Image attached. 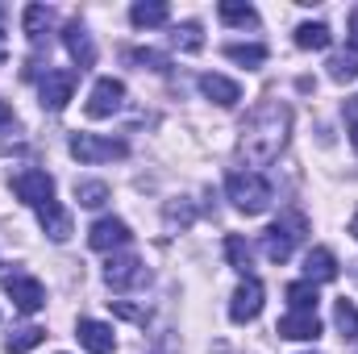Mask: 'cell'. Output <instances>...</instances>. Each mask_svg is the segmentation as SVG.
Listing matches in <instances>:
<instances>
[{"mask_svg": "<svg viewBox=\"0 0 358 354\" xmlns=\"http://www.w3.org/2000/svg\"><path fill=\"white\" fill-rule=\"evenodd\" d=\"M292 134V108L283 100H263L246 121H242V138H238V155L246 167H267L279 159V150L287 146Z\"/></svg>", "mask_w": 358, "mask_h": 354, "instance_id": "obj_1", "label": "cell"}, {"mask_svg": "<svg viewBox=\"0 0 358 354\" xmlns=\"http://www.w3.org/2000/svg\"><path fill=\"white\" fill-rule=\"evenodd\" d=\"M225 192H229L234 208H238V213H246V217H259V213H267L271 200H275L271 183L259 176V171H234V176L225 179Z\"/></svg>", "mask_w": 358, "mask_h": 354, "instance_id": "obj_2", "label": "cell"}, {"mask_svg": "<svg viewBox=\"0 0 358 354\" xmlns=\"http://www.w3.org/2000/svg\"><path fill=\"white\" fill-rule=\"evenodd\" d=\"M71 155L80 163H113V159H125L129 146L121 138H96V134H71Z\"/></svg>", "mask_w": 358, "mask_h": 354, "instance_id": "obj_3", "label": "cell"}, {"mask_svg": "<svg viewBox=\"0 0 358 354\" xmlns=\"http://www.w3.org/2000/svg\"><path fill=\"white\" fill-rule=\"evenodd\" d=\"M304 217H287V221H275L267 234H263V255L271 263H287L292 259V246L304 238Z\"/></svg>", "mask_w": 358, "mask_h": 354, "instance_id": "obj_4", "label": "cell"}, {"mask_svg": "<svg viewBox=\"0 0 358 354\" xmlns=\"http://www.w3.org/2000/svg\"><path fill=\"white\" fill-rule=\"evenodd\" d=\"M76 80H80V71H67V67L50 71V67H46V76H42V84H38L42 108H50V113L67 108V100H71V92H76Z\"/></svg>", "mask_w": 358, "mask_h": 354, "instance_id": "obj_5", "label": "cell"}, {"mask_svg": "<svg viewBox=\"0 0 358 354\" xmlns=\"http://www.w3.org/2000/svg\"><path fill=\"white\" fill-rule=\"evenodd\" d=\"M121 104H125V84H121V80H113V76H104V80H96V84H92L84 113L100 121V117H113Z\"/></svg>", "mask_w": 358, "mask_h": 354, "instance_id": "obj_6", "label": "cell"}, {"mask_svg": "<svg viewBox=\"0 0 358 354\" xmlns=\"http://www.w3.org/2000/svg\"><path fill=\"white\" fill-rule=\"evenodd\" d=\"M13 196L17 200H25L29 208H42L46 200H55V179L46 176V171H17L13 176Z\"/></svg>", "mask_w": 358, "mask_h": 354, "instance_id": "obj_7", "label": "cell"}, {"mask_svg": "<svg viewBox=\"0 0 358 354\" xmlns=\"http://www.w3.org/2000/svg\"><path fill=\"white\" fill-rule=\"evenodd\" d=\"M150 279V271L142 267V259H134V255H121V259H108L104 267V283L108 288H117V292H129V288H142Z\"/></svg>", "mask_w": 358, "mask_h": 354, "instance_id": "obj_8", "label": "cell"}, {"mask_svg": "<svg viewBox=\"0 0 358 354\" xmlns=\"http://www.w3.org/2000/svg\"><path fill=\"white\" fill-rule=\"evenodd\" d=\"M129 238H134V234H129V225H125L121 217H100V221L88 229V246L92 250H104V255L129 246Z\"/></svg>", "mask_w": 358, "mask_h": 354, "instance_id": "obj_9", "label": "cell"}, {"mask_svg": "<svg viewBox=\"0 0 358 354\" xmlns=\"http://www.w3.org/2000/svg\"><path fill=\"white\" fill-rule=\"evenodd\" d=\"M4 292L13 296V304H17L21 313H38V309L46 304V292H42V283H38V279H29V275H21V271L4 275Z\"/></svg>", "mask_w": 358, "mask_h": 354, "instance_id": "obj_10", "label": "cell"}, {"mask_svg": "<svg viewBox=\"0 0 358 354\" xmlns=\"http://www.w3.org/2000/svg\"><path fill=\"white\" fill-rule=\"evenodd\" d=\"M263 283L259 279H246L238 292H234V300H229V317L238 321V325H246V321H255L259 313H263Z\"/></svg>", "mask_w": 358, "mask_h": 354, "instance_id": "obj_11", "label": "cell"}, {"mask_svg": "<svg viewBox=\"0 0 358 354\" xmlns=\"http://www.w3.org/2000/svg\"><path fill=\"white\" fill-rule=\"evenodd\" d=\"M76 338H80V346H84L88 354H113V351H117L113 325H104V321H92V317H84V321L76 325Z\"/></svg>", "mask_w": 358, "mask_h": 354, "instance_id": "obj_12", "label": "cell"}, {"mask_svg": "<svg viewBox=\"0 0 358 354\" xmlns=\"http://www.w3.org/2000/svg\"><path fill=\"white\" fill-rule=\"evenodd\" d=\"M279 338H292V342H317L321 338V317L317 313H287L279 325H275Z\"/></svg>", "mask_w": 358, "mask_h": 354, "instance_id": "obj_13", "label": "cell"}, {"mask_svg": "<svg viewBox=\"0 0 358 354\" xmlns=\"http://www.w3.org/2000/svg\"><path fill=\"white\" fill-rule=\"evenodd\" d=\"M63 46H67V55L76 59V67H80V71L96 67V46H92V34L80 25V21H71V25L63 29Z\"/></svg>", "mask_w": 358, "mask_h": 354, "instance_id": "obj_14", "label": "cell"}, {"mask_svg": "<svg viewBox=\"0 0 358 354\" xmlns=\"http://www.w3.org/2000/svg\"><path fill=\"white\" fill-rule=\"evenodd\" d=\"M200 92H204L208 100H217L221 108H234V104L242 100V88H238L234 80L217 76V71H204V76H200Z\"/></svg>", "mask_w": 358, "mask_h": 354, "instance_id": "obj_15", "label": "cell"}, {"mask_svg": "<svg viewBox=\"0 0 358 354\" xmlns=\"http://www.w3.org/2000/svg\"><path fill=\"white\" fill-rule=\"evenodd\" d=\"M304 279H308V283H329V279H338V259H334L325 246L308 250V255H304Z\"/></svg>", "mask_w": 358, "mask_h": 354, "instance_id": "obj_16", "label": "cell"}, {"mask_svg": "<svg viewBox=\"0 0 358 354\" xmlns=\"http://www.w3.org/2000/svg\"><path fill=\"white\" fill-rule=\"evenodd\" d=\"M38 221H42V229H46L55 242H67V238H71V217L59 208V200H46V204L38 208Z\"/></svg>", "mask_w": 358, "mask_h": 354, "instance_id": "obj_17", "label": "cell"}, {"mask_svg": "<svg viewBox=\"0 0 358 354\" xmlns=\"http://www.w3.org/2000/svg\"><path fill=\"white\" fill-rule=\"evenodd\" d=\"M167 17H171V8H167L163 0H138V4L129 8V21H134L138 29H155V25H167Z\"/></svg>", "mask_w": 358, "mask_h": 354, "instance_id": "obj_18", "label": "cell"}, {"mask_svg": "<svg viewBox=\"0 0 358 354\" xmlns=\"http://www.w3.org/2000/svg\"><path fill=\"white\" fill-rule=\"evenodd\" d=\"M21 21H25V38L38 46L42 38H46V29H50V21H55V13L46 8V4H25V13H21Z\"/></svg>", "mask_w": 358, "mask_h": 354, "instance_id": "obj_19", "label": "cell"}, {"mask_svg": "<svg viewBox=\"0 0 358 354\" xmlns=\"http://www.w3.org/2000/svg\"><path fill=\"white\" fill-rule=\"evenodd\" d=\"M329 42H334V34H329L325 21H304V25L296 29V46H300V50H325Z\"/></svg>", "mask_w": 358, "mask_h": 354, "instance_id": "obj_20", "label": "cell"}, {"mask_svg": "<svg viewBox=\"0 0 358 354\" xmlns=\"http://www.w3.org/2000/svg\"><path fill=\"white\" fill-rule=\"evenodd\" d=\"M329 80L334 84H355L358 80V50L355 46H346V50H338L329 59Z\"/></svg>", "mask_w": 358, "mask_h": 354, "instance_id": "obj_21", "label": "cell"}, {"mask_svg": "<svg viewBox=\"0 0 358 354\" xmlns=\"http://www.w3.org/2000/svg\"><path fill=\"white\" fill-rule=\"evenodd\" d=\"M46 342V330H38V325H21V330H13L8 338H4V351L8 354H29L34 346H42Z\"/></svg>", "mask_w": 358, "mask_h": 354, "instance_id": "obj_22", "label": "cell"}, {"mask_svg": "<svg viewBox=\"0 0 358 354\" xmlns=\"http://www.w3.org/2000/svg\"><path fill=\"white\" fill-rule=\"evenodd\" d=\"M225 255H229V267H234V271H242V275L250 279V267H255V250H250V242H246L242 234H229V238H225Z\"/></svg>", "mask_w": 358, "mask_h": 354, "instance_id": "obj_23", "label": "cell"}, {"mask_svg": "<svg viewBox=\"0 0 358 354\" xmlns=\"http://www.w3.org/2000/svg\"><path fill=\"white\" fill-rule=\"evenodd\" d=\"M217 17H221L225 25H242V29H246V25H259V13H255L250 4H242V0H221V4H217Z\"/></svg>", "mask_w": 358, "mask_h": 354, "instance_id": "obj_24", "label": "cell"}, {"mask_svg": "<svg viewBox=\"0 0 358 354\" xmlns=\"http://www.w3.org/2000/svg\"><path fill=\"white\" fill-rule=\"evenodd\" d=\"M287 304H292V313H317V283H308V279L287 283Z\"/></svg>", "mask_w": 358, "mask_h": 354, "instance_id": "obj_25", "label": "cell"}, {"mask_svg": "<svg viewBox=\"0 0 358 354\" xmlns=\"http://www.w3.org/2000/svg\"><path fill=\"white\" fill-rule=\"evenodd\" d=\"M225 59H234V63H242V67H263L267 63V46H259V42H229L225 46Z\"/></svg>", "mask_w": 358, "mask_h": 354, "instance_id": "obj_26", "label": "cell"}, {"mask_svg": "<svg viewBox=\"0 0 358 354\" xmlns=\"http://www.w3.org/2000/svg\"><path fill=\"white\" fill-rule=\"evenodd\" d=\"M334 325H338V334H342L346 342H358V309L346 300V296L334 304Z\"/></svg>", "mask_w": 358, "mask_h": 354, "instance_id": "obj_27", "label": "cell"}, {"mask_svg": "<svg viewBox=\"0 0 358 354\" xmlns=\"http://www.w3.org/2000/svg\"><path fill=\"white\" fill-rule=\"evenodd\" d=\"M125 59L138 63L142 71H155V76H167V71H171V59H167L163 50H150V46H146V50H129Z\"/></svg>", "mask_w": 358, "mask_h": 354, "instance_id": "obj_28", "label": "cell"}, {"mask_svg": "<svg viewBox=\"0 0 358 354\" xmlns=\"http://www.w3.org/2000/svg\"><path fill=\"white\" fill-rule=\"evenodd\" d=\"M76 200H80L84 208H100V204L108 200V183H100V179H80V183H76Z\"/></svg>", "mask_w": 358, "mask_h": 354, "instance_id": "obj_29", "label": "cell"}, {"mask_svg": "<svg viewBox=\"0 0 358 354\" xmlns=\"http://www.w3.org/2000/svg\"><path fill=\"white\" fill-rule=\"evenodd\" d=\"M171 42H176L179 50L196 55V50L204 46V34H200V25H196V21H183V25H176V29H171Z\"/></svg>", "mask_w": 358, "mask_h": 354, "instance_id": "obj_30", "label": "cell"}, {"mask_svg": "<svg viewBox=\"0 0 358 354\" xmlns=\"http://www.w3.org/2000/svg\"><path fill=\"white\" fill-rule=\"evenodd\" d=\"M192 225V204L187 200H171L167 204V229L176 234V229H187Z\"/></svg>", "mask_w": 358, "mask_h": 354, "instance_id": "obj_31", "label": "cell"}, {"mask_svg": "<svg viewBox=\"0 0 358 354\" xmlns=\"http://www.w3.org/2000/svg\"><path fill=\"white\" fill-rule=\"evenodd\" d=\"M108 304H113V313H117V317H125V321H138V325H146V317H150L146 309H138V304H129V300H108Z\"/></svg>", "mask_w": 358, "mask_h": 354, "instance_id": "obj_32", "label": "cell"}, {"mask_svg": "<svg viewBox=\"0 0 358 354\" xmlns=\"http://www.w3.org/2000/svg\"><path fill=\"white\" fill-rule=\"evenodd\" d=\"M346 117H350V142H355V150H358V96H350Z\"/></svg>", "mask_w": 358, "mask_h": 354, "instance_id": "obj_33", "label": "cell"}, {"mask_svg": "<svg viewBox=\"0 0 358 354\" xmlns=\"http://www.w3.org/2000/svg\"><path fill=\"white\" fill-rule=\"evenodd\" d=\"M4 125H13V108H8V104L0 100V129H4Z\"/></svg>", "mask_w": 358, "mask_h": 354, "instance_id": "obj_34", "label": "cell"}, {"mask_svg": "<svg viewBox=\"0 0 358 354\" xmlns=\"http://www.w3.org/2000/svg\"><path fill=\"white\" fill-rule=\"evenodd\" d=\"M350 34H355V42H350V46H355V50H358V8H355V13H350Z\"/></svg>", "mask_w": 358, "mask_h": 354, "instance_id": "obj_35", "label": "cell"}, {"mask_svg": "<svg viewBox=\"0 0 358 354\" xmlns=\"http://www.w3.org/2000/svg\"><path fill=\"white\" fill-rule=\"evenodd\" d=\"M8 59V38H4V29H0V63Z\"/></svg>", "mask_w": 358, "mask_h": 354, "instance_id": "obj_36", "label": "cell"}, {"mask_svg": "<svg viewBox=\"0 0 358 354\" xmlns=\"http://www.w3.org/2000/svg\"><path fill=\"white\" fill-rule=\"evenodd\" d=\"M350 234H355V238H358V213H355V221H350Z\"/></svg>", "mask_w": 358, "mask_h": 354, "instance_id": "obj_37", "label": "cell"}]
</instances>
